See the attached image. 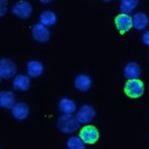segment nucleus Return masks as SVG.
I'll return each instance as SVG.
<instances>
[{
  "label": "nucleus",
  "mask_w": 149,
  "mask_h": 149,
  "mask_svg": "<svg viewBox=\"0 0 149 149\" xmlns=\"http://www.w3.org/2000/svg\"><path fill=\"white\" fill-rule=\"evenodd\" d=\"M17 72V66L11 59L2 58L0 61V76L2 78L8 79L13 77Z\"/></svg>",
  "instance_id": "nucleus-4"
},
{
  "label": "nucleus",
  "mask_w": 149,
  "mask_h": 149,
  "mask_svg": "<svg viewBox=\"0 0 149 149\" xmlns=\"http://www.w3.org/2000/svg\"><path fill=\"white\" fill-rule=\"evenodd\" d=\"M133 26L138 30L143 29L148 26L149 19L148 16L143 12H137L134 14L132 17Z\"/></svg>",
  "instance_id": "nucleus-15"
},
{
  "label": "nucleus",
  "mask_w": 149,
  "mask_h": 149,
  "mask_svg": "<svg viewBox=\"0 0 149 149\" xmlns=\"http://www.w3.org/2000/svg\"><path fill=\"white\" fill-rule=\"evenodd\" d=\"M115 24L117 29L121 34L127 32L132 27V17L126 14H120L116 17Z\"/></svg>",
  "instance_id": "nucleus-8"
},
{
  "label": "nucleus",
  "mask_w": 149,
  "mask_h": 149,
  "mask_svg": "<svg viewBox=\"0 0 149 149\" xmlns=\"http://www.w3.org/2000/svg\"><path fill=\"white\" fill-rule=\"evenodd\" d=\"M57 125L60 131L65 134L75 132L80 127L79 122L77 120L76 117L72 114H63L58 117Z\"/></svg>",
  "instance_id": "nucleus-1"
},
{
  "label": "nucleus",
  "mask_w": 149,
  "mask_h": 149,
  "mask_svg": "<svg viewBox=\"0 0 149 149\" xmlns=\"http://www.w3.org/2000/svg\"><path fill=\"white\" fill-rule=\"evenodd\" d=\"M138 1L136 0H122L120 2V10L123 12V14H129L132 11L136 6L137 5Z\"/></svg>",
  "instance_id": "nucleus-19"
},
{
  "label": "nucleus",
  "mask_w": 149,
  "mask_h": 149,
  "mask_svg": "<svg viewBox=\"0 0 149 149\" xmlns=\"http://www.w3.org/2000/svg\"><path fill=\"white\" fill-rule=\"evenodd\" d=\"M31 34L36 41L46 42L50 38V31L46 26L41 23H36L31 29Z\"/></svg>",
  "instance_id": "nucleus-7"
},
{
  "label": "nucleus",
  "mask_w": 149,
  "mask_h": 149,
  "mask_svg": "<svg viewBox=\"0 0 149 149\" xmlns=\"http://www.w3.org/2000/svg\"><path fill=\"white\" fill-rule=\"evenodd\" d=\"M58 107L64 114H72L76 109V105L72 99L65 97L59 101Z\"/></svg>",
  "instance_id": "nucleus-16"
},
{
  "label": "nucleus",
  "mask_w": 149,
  "mask_h": 149,
  "mask_svg": "<svg viewBox=\"0 0 149 149\" xmlns=\"http://www.w3.org/2000/svg\"><path fill=\"white\" fill-rule=\"evenodd\" d=\"M13 14L22 19L29 17L32 13V6L27 1H19L15 2L11 8Z\"/></svg>",
  "instance_id": "nucleus-5"
},
{
  "label": "nucleus",
  "mask_w": 149,
  "mask_h": 149,
  "mask_svg": "<svg viewBox=\"0 0 149 149\" xmlns=\"http://www.w3.org/2000/svg\"><path fill=\"white\" fill-rule=\"evenodd\" d=\"M142 40L145 44L149 46V31H146V32L143 33L142 36Z\"/></svg>",
  "instance_id": "nucleus-21"
},
{
  "label": "nucleus",
  "mask_w": 149,
  "mask_h": 149,
  "mask_svg": "<svg viewBox=\"0 0 149 149\" xmlns=\"http://www.w3.org/2000/svg\"><path fill=\"white\" fill-rule=\"evenodd\" d=\"M31 86V80L29 76L23 74H17L13 80V86L16 90L27 91Z\"/></svg>",
  "instance_id": "nucleus-11"
},
{
  "label": "nucleus",
  "mask_w": 149,
  "mask_h": 149,
  "mask_svg": "<svg viewBox=\"0 0 149 149\" xmlns=\"http://www.w3.org/2000/svg\"><path fill=\"white\" fill-rule=\"evenodd\" d=\"M6 5H7V2H5V1L2 0L0 2V15L1 16H3L6 12V9H7V8L5 6Z\"/></svg>",
  "instance_id": "nucleus-20"
},
{
  "label": "nucleus",
  "mask_w": 149,
  "mask_h": 149,
  "mask_svg": "<svg viewBox=\"0 0 149 149\" xmlns=\"http://www.w3.org/2000/svg\"><path fill=\"white\" fill-rule=\"evenodd\" d=\"M79 136L86 144H94L99 138V133L95 126L86 125L80 130Z\"/></svg>",
  "instance_id": "nucleus-3"
},
{
  "label": "nucleus",
  "mask_w": 149,
  "mask_h": 149,
  "mask_svg": "<svg viewBox=\"0 0 149 149\" xmlns=\"http://www.w3.org/2000/svg\"><path fill=\"white\" fill-rule=\"evenodd\" d=\"M95 116V110L90 104H84L77 112L75 117L79 123H88Z\"/></svg>",
  "instance_id": "nucleus-6"
},
{
  "label": "nucleus",
  "mask_w": 149,
  "mask_h": 149,
  "mask_svg": "<svg viewBox=\"0 0 149 149\" xmlns=\"http://www.w3.org/2000/svg\"><path fill=\"white\" fill-rule=\"evenodd\" d=\"M40 22L45 26H52L57 20L55 13L51 10H45L40 14Z\"/></svg>",
  "instance_id": "nucleus-17"
},
{
  "label": "nucleus",
  "mask_w": 149,
  "mask_h": 149,
  "mask_svg": "<svg viewBox=\"0 0 149 149\" xmlns=\"http://www.w3.org/2000/svg\"><path fill=\"white\" fill-rule=\"evenodd\" d=\"M15 104V95L13 92L3 90L0 93V105L3 108L11 109Z\"/></svg>",
  "instance_id": "nucleus-13"
},
{
  "label": "nucleus",
  "mask_w": 149,
  "mask_h": 149,
  "mask_svg": "<svg viewBox=\"0 0 149 149\" xmlns=\"http://www.w3.org/2000/svg\"><path fill=\"white\" fill-rule=\"evenodd\" d=\"M11 113L17 120H23L29 116V107L25 102H17L11 108Z\"/></svg>",
  "instance_id": "nucleus-9"
},
{
  "label": "nucleus",
  "mask_w": 149,
  "mask_h": 149,
  "mask_svg": "<svg viewBox=\"0 0 149 149\" xmlns=\"http://www.w3.org/2000/svg\"><path fill=\"white\" fill-rule=\"evenodd\" d=\"M69 149H85V144L80 136H73L68 139L66 142Z\"/></svg>",
  "instance_id": "nucleus-18"
},
{
  "label": "nucleus",
  "mask_w": 149,
  "mask_h": 149,
  "mask_svg": "<svg viewBox=\"0 0 149 149\" xmlns=\"http://www.w3.org/2000/svg\"><path fill=\"white\" fill-rule=\"evenodd\" d=\"M144 84L139 79H130L125 84L124 91L130 98H136L142 96L144 93Z\"/></svg>",
  "instance_id": "nucleus-2"
},
{
  "label": "nucleus",
  "mask_w": 149,
  "mask_h": 149,
  "mask_svg": "<svg viewBox=\"0 0 149 149\" xmlns=\"http://www.w3.org/2000/svg\"><path fill=\"white\" fill-rule=\"evenodd\" d=\"M74 84L75 88L80 91H86L91 86V78L86 74H79L74 78Z\"/></svg>",
  "instance_id": "nucleus-12"
},
{
  "label": "nucleus",
  "mask_w": 149,
  "mask_h": 149,
  "mask_svg": "<svg viewBox=\"0 0 149 149\" xmlns=\"http://www.w3.org/2000/svg\"><path fill=\"white\" fill-rule=\"evenodd\" d=\"M141 74V69L136 62L131 61L125 65L124 68V75L130 79H136Z\"/></svg>",
  "instance_id": "nucleus-10"
},
{
  "label": "nucleus",
  "mask_w": 149,
  "mask_h": 149,
  "mask_svg": "<svg viewBox=\"0 0 149 149\" xmlns=\"http://www.w3.org/2000/svg\"><path fill=\"white\" fill-rule=\"evenodd\" d=\"M26 70L29 75L31 77H37L40 75L43 71V65L41 62L36 60H31L27 63Z\"/></svg>",
  "instance_id": "nucleus-14"
}]
</instances>
